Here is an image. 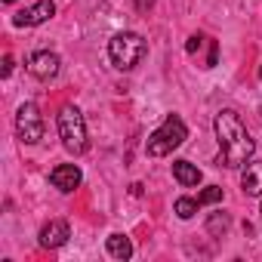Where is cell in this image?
<instances>
[{"label": "cell", "instance_id": "1", "mask_svg": "<svg viewBox=\"0 0 262 262\" xmlns=\"http://www.w3.org/2000/svg\"><path fill=\"white\" fill-rule=\"evenodd\" d=\"M216 139H219L216 167H225V170L244 167L253 158V151H256L253 136L247 133V126L241 123V117L234 111H219L216 114Z\"/></svg>", "mask_w": 262, "mask_h": 262}, {"label": "cell", "instance_id": "2", "mask_svg": "<svg viewBox=\"0 0 262 262\" xmlns=\"http://www.w3.org/2000/svg\"><path fill=\"white\" fill-rule=\"evenodd\" d=\"M108 56H111L117 71H133L148 56V43L136 31H120V34H114L108 40Z\"/></svg>", "mask_w": 262, "mask_h": 262}, {"label": "cell", "instance_id": "3", "mask_svg": "<svg viewBox=\"0 0 262 262\" xmlns=\"http://www.w3.org/2000/svg\"><path fill=\"white\" fill-rule=\"evenodd\" d=\"M185 139H188V126H185V120H182L179 114H167V120L148 136L145 151H148L151 158H164V155H170L173 148H179Z\"/></svg>", "mask_w": 262, "mask_h": 262}, {"label": "cell", "instance_id": "4", "mask_svg": "<svg viewBox=\"0 0 262 262\" xmlns=\"http://www.w3.org/2000/svg\"><path fill=\"white\" fill-rule=\"evenodd\" d=\"M59 136H62L65 151H71V155H83L86 151V145H90L86 142V120H83L77 105H65L59 111Z\"/></svg>", "mask_w": 262, "mask_h": 262}, {"label": "cell", "instance_id": "5", "mask_svg": "<svg viewBox=\"0 0 262 262\" xmlns=\"http://www.w3.org/2000/svg\"><path fill=\"white\" fill-rule=\"evenodd\" d=\"M16 133H19V139L25 145H37L43 139V117H40V111H37L34 102H25L19 108V114H16Z\"/></svg>", "mask_w": 262, "mask_h": 262}, {"label": "cell", "instance_id": "6", "mask_svg": "<svg viewBox=\"0 0 262 262\" xmlns=\"http://www.w3.org/2000/svg\"><path fill=\"white\" fill-rule=\"evenodd\" d=\"M53 16H56V4H53V0H37L34 7L19 10V13L13 16V25H16V28H34V25L50 22Z\"/></svg>", "mask_w": 262, "mask_h": 262}, {"label": "cell", "instance_id": "7", "mask_svg": "<svg viewBox=\"0 0 262 262\" xmlns=\"http://www.w3.org/2000/svg\"><path fill=\"white\" fill-rule=\"evenodd\" d=\"M59 68H62V62H59V56H56V53H50V50L34 53V56H31V62H28V71H31L37 80H53V77L59 74Z\"/></svg>", "mask_w": 262, "mask_h": 262}, {"label": "cell", "instance_id": "8", "mask_svg": "<svg viewBox=\"0 0 262 262\" xmlns=\"http://www.w3.org/2000/svg\"><path fill=\"white\" fill-rule=\"evenodd\" d=\"M80 179H83V173H80L77 164H59V167H53V173H50L53 188H59V191H65V194H71V191L80 185Z\"/></svg>", "mask_w": 262, "mask_h": 262}, {"label": "cell", "instance_id": "9", "mask_svg": "<svg viewBox=\"0 0 262 262\" xmlns=\"http://www.w3.org/2000/svg\"><path fill=\"white\" fill-rule=\"evenodd\" d=\"M68 237H71V228H68L65 219H53V222H47V225L40 228V247H47V250L62 247Z\"/></svg>", "mask_w": 262, "mask_h": 262}, {"label": "cell", "instance_id": "10", "mask_svg": "<svg viewBox=\"0 0 262 262\" xmlns=\"http://www.w3.org/2000/svg\"><path fill=\"white\" fill-rule=\"evenodd\" d=\"M241 188L247 198H262V161H247L241 170Z\"/></svg>", "mask_w": 262, "mask_h": 262}, {"label": "cell", "instance_id": "11", "mask_svg": "<svg viewBox=\"0 0 262 262\" xmlns=\"http://www.w3.org/2000/svg\"><path fill=\"white\" fill-rule=\"evenodd\" d=\"M173 179L182 185V188H194L201 182V170L191 164V161H176L173 164Z\"/></svg>", "mask_w": 262, "mask_h": 262}, {"label": "cell", "instance_id": "12", "mask_svg": "<svg viewBox=\"0 0 262 262\" xmlns=\"http://www.w3.org/2000/svg\"><path fill=\"white\" fill-rule=\"evenodd\" d=\"M105 250H108V256H111V259L126 262L129 256H133V241H129L126 234H111V237L105 241Z\"/></svg>", "mask_w": 262, "mask_h": 262}, {"label": "cell", "instance_id": "13", "mask_svg": "<svg viewBox=\"0 0 262 262\" xmlns=\"http://www.w3.org/2000/svg\"><path fill=\"white\" fill-rule=\"evenodd\" d=\"M228 225H231L228 213H213V216H210V222H207V231H210V234H216V237H222V234L228 231Z\"/></svg>", "mask_w": 262, "mask_h": 262}, {"label": "cell", "instance_id": "14", "mask_svg": "<svg viewBox=\"0 0 262 262\" xmlns=\"http://www.w3.org/2000/svg\"><path fill=\"white\" fill-rule=\"evenodd\" d=\"M198 207H201V204H198L194 198H179L173 210H176V216H179V219H191V216L198 213Z\"/></svg>", "mask_w": 262, "mask_h": 262}, {"label": "cell", "instance_id": "15", "mask_svg": "<svg viewBox=\"0 0 262 262\" xmlns=\"http://www.w3.org/2000/svg\"><path fill=\"white\" fill-rule=\"evenodd\" d=\"M219 201H222V188H219V185H207V188L198 194V204H201V207H207V204H219Z\"/></svg>", "mask_w": 262, "mask_h": 262}, {"label": "cell", "instance_id": "16", "mask_svg": "<svg viewBox=\"0 0 262 262\" xmlns=\"http://www.w3.org/2000/svg\"><path fill=\"white\" fill-rule=\"evenodd\" d=\"M10 74H13V56L7 53L4 56V68H0V77H10Z\"/></svg>", "mask_w": 262, "mask_h": 262}, {"label": "cell", "instance_id": "17", "mask_svg": "<svg viewBox=\"0 0 262 262\" xmlns=\"http://www.w3.org/2000/svg\"><path fill=\"white\" fill-rule=\"evenodd\" d=\"M201 43H204V40H201L198 34H194V37H188V43H185V53H198V47H201Z\"/></svg>", "mask_w": 262, "mask_h": 262}, {"label": "cell", "instance_id": "18", "mask_svg": "<svg viewBox=\"0 0 262 262\" xmlns=\"http://www.w3.org/2000/svg\"><path fill=\"white\" fill-rule=\"evenodd\" d=\"M136 4V10H148V7H155V0H133Z\"/></svg>", "mask_w": 262, "mask_h": 262}, {"label": "cell", "instance_id": "19", "mask_svg": "<svg viewBox=\"0 0 262 262\" xmlns=\"http://www.w3.org/2000/svg\"><path fill=\"white\" fill-rule=\"evenodd\" d=\"M213 65H216V43L210 47V59H207V68H213Z\"/></svg>", "mask_w": 262, "mask_h": 262}, {"label": "cell", "instance_id": "20", "mask_svg": "<svg viewBox=\"0 0 262 262\" xmlns=\"http://www.w3.org/2000/svg\"><path fill=\"white\" fill-rule=\"evenodd\" d=\"M0 4H7V7H10V4H13V0H0Z\"/></svg>", "mask_w": 262, "mask_h": 262}, {"label": "cell", "instance_id": "21", "mask_svg": "<svg viewBox=\"0 0 262 262\" xmlns=\"http://www.w3.org/2000/svg\"><path fill=\"white\" fill-rule=\"evenodd\" d=\"M259 80H262V68H259Z\"/></svg>", "mask_w": 262, "mask_h": 262}, {"label": "cell", "instance_id": "22", "mask_svg": "<svg viewBox=\"0 0 262 262\" xmlns=\"http://www.w3.org/2000/svg\"><path fill=\"white\" fill-rule=\"evenodd\" d=\"M259 216H262V210H259Z\"/></svg>", "mask_w": 262, "mask_h": 262}]
</instances>
